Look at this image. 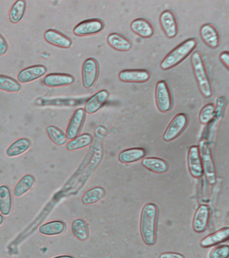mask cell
<instances>
[{
    "label": "cell",
    "instance_id": "obj_16",
    "mask_svg": "<svg viewBox=\"0 0 229 258\" xmlns=\"http://www.w3.org/2000/svg\"><path fill=\"white\" fill-rule=\"evenodd\" d=\"M118 78L123 82L143 83L149 80L150 74L145 70H125L120 72Z\"/></svg>",
    "mask_w": 229,
    "mask_h": 258
},
{
    "label": "cell",
    "instance_id": "obj_29",
    "mask_svg": "<svg viewBox=\"0 0 229 258\" xmlns=\"http://www.w3.org/2000/svg\"><path fill=\"white\" fill-rule=\"evenodd\" d=\"M92 137L88 133H84L71 140L67 145V149L69 151H76L78 149L85 148L89 146L92 142Z\"/></svg>",
    "mask_w": 229,
    "mask_h": 258
},
{
    "label": "cell",
    "instance_id": "obj_28",
    "mask_svg": "<svg viewBox=\"0 0 229 258\" xmlns=\"http://www.w3.org/2000/svg\"><path fill=\"white\" fill-rule=\"evenodd\" d=\"M27 3L24 0H18L12 6L9 13L10 21L13 24L21 22L25 15Z\"/></svg>",
    "mask_w": 229,
    "mask_h": 258
},
{
    "label": "cell",
    "instance_id": "obj_7",
    "mask_svg": "<svg viewBox=\"0 0 229 258\" xmlns=\"http://www.w3.org/2000/svg\"><path fill=\"white\" fill-rule=\"evenodd\" d=\"M188 116L184 113H180L173 119L164 135V139L167 142L172 141L180 136L188 124Z\"/></svg>",
    "mask_w": 229,
    "mask_h": 258
},
{
    "label": "cell",
    "instance_id": "obj_13",
    "mask_svg": "<svg viewBox=\"0 0 229 258\" xmlns=\"http://www.w3.org/2000/svg\"><path fill=\"white\" fill-rule=\"evenodd\" d=\"M75 82V78L72 75L53 73L45 76L43 83L46 86L50 88H59L69 86Z\"/></svg>",
    "mask_w": 229,
    "mask_h": 258
},
{
    "label": "cell",
    "instance_id": "obj_21",
    "mask_svg": "<svg viewBox=\"0 0 229 258\" xmlns=\"http://www.w3.org/2000/svg\"><path fill=\"white\" fill-rule=\"evenodd\" d=\"M31 146V141L27 138H21L12 143L8 147L6 153L10 157H15L27 152Z\"/></svg>",
    "mask_w": 229,
    "mask_h": 258
},
{
    "label": "cell",
    "instance_id": "obj_26",
    "mask_svg": "<svg viewBox=\"0 0 229 258\" xmlns=\"http://www.w3.org/2000/svg\"><path fill=\"white\" fill-rule=\"evenodd\" d=\"M65 228L66 225L63 221L57 220L42 225L39 228V232L44 235H58L63 233Z\"/></svg>",
    "mask_w": 229,
    "mask_h": 258
},
{
    "label": "cell",
    "instance_id": "obj_17",
    "mask_svg": "<svg viewBox=\"0 0 229 258\" xmlns=\"http://www.w3.org/2000/svg\"><path fill=\"white\" fill-rule=\"evenodd\" d=\"M44 37L46 41L58 47L68 48L72 45L71 40L69 37L56 30H47Z\"/></svg>",
    "mask_w": 229,
    "mask_h": 258
},
{
    "label": "cell",
    "instance_id": "obj_36",
    "mask_svg": "<svg viewBox=\"0 0 229 258\" xmlns=\"http://www.w3.org/2000/svg\"><path fill=\"white\" fill-rule=\"evenodd\" d=\"M9 50V45L4 36L0 34V56L5 55Z\"/></svg>",
    "mask_w": 229,
    "mask_h": 258
},
{
    "label": "cell",
    "instance_id": "obj_38",
    "mask_svg": "<svg viewBox=\"0 0 229 258\" xmlns=\"http://www.w3.org/2000/svg\"><path fill=\"white\" fill-rule=\"evenodd\" d=\"M160 258H185L184 255L182 254L178 253H164L161 254Z\"/></svg>",
    "mask_w": 229,
    "mask_h": 258
},
{
    "label": "cell",
    "instance_id": "obj_34",
    "mask_svg": "<svg viewBox=\"0 0 229 258\" xmlns=\"http://www.w3.org/2000/svg\"><path fill=\"white\" fill-rule=\"evenodd\" d=\"M215 108L212 104H208L201 110L199 115V120L202 124H206L210 122L214 114Z\"/></svg>",
    "mask_w": 229,
    "mask_h": 258
},
{
    "label": "cell",
    "instance_id": "obj_19",
    "mask_svg": "<svg viewBox=\"0 0 229 258\" xmlns=\"http://www.w3.org/2000/svg\"><path fill=\"white\" fill-rule=\"evenodd\" d=\"M228 236L229 228L228 227L222 228L219 231L210 234L204 238L200 242V245L204 248L212 247V246L227 241L228 239Z\"/></svg>",
    "mask_w": 229,
    "mask_h": 258
},
{
    "label": "cell",
    "instance_id": "obj_9",
    "mask_svg": "<svg viewBox=\"0 0 229 258\" xmlns=\"http://www.w3.org/2000/svg\"><path fill=\"white\" fill-rule=\"evenodd\" d=\"M47 72V68L43 64L28 67L19 73L18 80L23 84H27L42 78Z\"/></svg>",
    "mask_w": 229,
    "mask_h": 258
},
{
    "label": "cell",
    "instance_id": "obj_30",
    "mask_svg": "<svg viewBox=\"0 0 229 258\" xmlns=\"http://www.w3.org/2000/svg\"><path fill=\"white\" fill-rule=\"evenodd\" d=\"M71 231L80 241H86L89 236L87 224L82 219H76L72 222Z\"/></svg>",
    "mask_w": 229,
    "mask_h": 258
},
{
    "label": "cell",
    "instance_id": "obj_31",
    "mask_svg": "<svg viewBox=\"0 0 229 258\" xmlns=\"http://www.w3.org/2000/svg\"><path fill=\"white\" fill-rule=\"evenodd\" d=\"M105 194L103 187H94L86 191L83 197H82V203L84 205H93L98 203L100 200L103 198Z\"/></svg>",
    "mask_w": 229,
    "mask_h": 258
},
{
    "label": "cell",
    "instance_id": "obj_40",
    "mask_svg": "<svg viewBox=\"0 0 229 258\" xmlns=\"http://www.w3.org/2000/svg\"><path fill=\"white\" fill-rule=\"evenodd\" d=\"M4 221H5V218H4L3 215H1V214H0V226L3 225Z\"/></svg>",
    "mask_w": 229,
    "mask_h": 258
},
{
    "label": "cell",
    "instance_id": "obj_35",
    "mask_svg": "<svg viewBox=\"0 0 229 258\" xmlns=\"http://www.w3.org/2000/svg\"><path fill=\"white\" fill-rule=\"evenodd\" d=\"M228 245H220L215 247L210 253V258H228Z\"/></svg>",
    "mask_w": 229,
    "mask_h": 258
},
{
    "label": "cell",
    "instance_id": "obj_5",
    "mask_svg": "<svg viewBox=\"0 0 229 258\" xmlns=\"http://www.w3.org/2000/svg\"><path fill=\"white\" fill-rule=\"evenodd\" d=\"M156 98L157 106L161 112H168L171 110L172 106V96L166 81H160L157 84Z\"/></svg>",
    "mask_w": 229,
    "mask_h": 258
},
{
    "label": "cell",
    "instance_id": "obj_3",
    "mask_svg": "<svg viewBox=\"0 0 229 258\" xmlns=\"http://www.w3.org/2000/svg\"><path fill=\"white\" fill-rule=\"evenodd\" d=\"M192 64L195 78L199 89L205 98H210L212 94V86L207 74L206 67L202 56L199 52H195L192 55Z\"/></svg>",
    "mask_w": 229,
    "mask_h": 258
},
{
    "label": "cell",
    "instance_id": "obj_18",
    "mask_svg": "<svg viewBox=\"0 0 229 258\" xmlns=\"http://www.w3.org/2000/svg\"><path fill=\"white\" fill-rule=\"evenodd\" d=\"M200 36L207 45L216 48L219 45L220 38L214 26L210 24H205L200 28Z\"/></svg>",
    "mask_w": 229,
    "mask_h": 258
},
{
    "label": "cell",
    "instance_id": "obj_15",
    "mask_svg": "<svg viewBox=\"0 0 229 258\" xmlns=\"http://www.w3.org/2000/svg\"><path fill=\"white\" fill-rule=\"evenodd\" d=\"M210 209L207 205H202L199 207L195 213L193 220V229L196 233H203L208 227Z\"/></svg>",
    "mask_w": 229,
    "mask_h": 258
},
{
    "label": "cell",
    "instance_id": "obj_27",
    "mask_svg": "<svg viewBox=\"0 0 229 258\" xmlns=\"http://www.w3.org/2000/svg\"><path fill=\"white\" fill-rule=\"evenodd\" d=\"M35 181V177L33 175H24L15 185V189H14V195L16 197H21L22 196L25 195L33 187Z\"/></svg>",
    "mask_w": 229,
    "mask_h": 258
},
{
    "label": "cell",
    "instance_id": "obj_1",
    "mask_svg": "<svg viewBox=\"0 0 229 258\" xmlns=\"http://www.w3.org/2000/svg\"><path fill=\"white\" fill-rule=\"evenodd\" d=\"M158 217V207L155 204H146L140 217V233L146 245H154L156 243Z\"/></svg>",
    "mask_w": 229,
    "mask_h": 258
},
{
    "label": "cell",
    "instance_id": "obj_32",
    "mask_svg": "<svg viewBox=\"0 0 229 258\" xmlns=\"http://www.w3.org/2000/svg\"><path fill=\"white\" fill-rule=\"evenodd\" d=\"M21 85L11 77L0 75V90L11 93H17L21 90Z\"/></svg>",
    "mask_w": 229,
    "mask_h": 258
},
{
    "label": "cell",
    "instance_id": "obj_14",
    "mask_svg": "<svg viewBox=\"0 0 229 258\" xmlns=\"http://www.w3.org/2000/svg\"><path fill=\"white\" fill-rule=\"evenodd\" d=\"M108 98L109 92L107 90L99 91L86 101L84 110L90 114L97 112L106 104Z\"/></svg>",
    "mask_w": 229,
    "mask_h": 258
},
{
    "label": "cell",
    "instance_id": "obj_20",
    "mask_svg": "<svg viewBox=\"0 0 229 258\" xmlns=\"http://www.w3.org/2000/svg\"><path fill=\"white\" fill-rule=\"evenodd\" d=\"M130 28L134 33L142 38L151 37L154 34V29L147 20L138 18L133 20L130 24Z\"/></svg>",
    "mask_w": 229,
    "mask_h": 258
},
{
    "label": "cell",
    "instance_id": "obj_23",
    "mask_svg": "<svg viewBox=\"0 0 229 258\" xmlns=\"http://www.w3.org/2000/svg\"><path fill=\"white\" fill-rule=\"evenodd\" d=\"M146 151L142 148H131L121 151L118 160L123 163H131L139 161L145 156Z\"/></svg>",
    "mask_w": 229,
    "mask_h": 258
},
{
    "label": "cell",
    "instance_id": "obj_33",
    "mask_svg": "<svg viewBox=\"0 0 229 258\" xmlns=\"http://www.w3.org/2000/svg\"><path fill=\"white\" fill-rule=\"evenodd\" d=\"M47 134L52 142L58 145L63 146L67 142V137L61 129L55 126H49L47 128Z\"/></svg>",
    "mask_w": 229,
    "mask_h": 258
},
{
    "label": "cell",
    "instance_id": "obj_11",
    "mask_svg": "<svg viewBox=\"0 0 229 258\" xmlns=\"http://www.w3.org/2000/svg\"><path fill=\"white\" fill-rule=\"evenodd\" d=\"M86 112L83 108H79L74 112L66 131V137L69 140H73L79 135L82 125L85 120Z\"/></svg>",
    "mask_w": 229,
    "mask_h": 258
},
{
    "label": "cell",
    "instance_id": "obj_25",
    "mask_svg": "<svg viewBox=\"0 0 229 258\" xmlns=\"http://www.w3.org/2000/svg\"><path fill=\"white\" fill-rule=\"evenodd\" d=\"M142 165L152 172L163 173L168 170V164L164 159L157 157H146L142 161Z\"/></svg>",
    "mask_w": 229,
    "mask_h": 258
},
{
    "label": "cell",
    "instance_id": "obj_24",
    "mask_svg": "<svg viewBox=\"0 0 229 258\" xmlns=\"http://www.w3.org/2000/svg\"><path fill=\"white\" fill-rule=\"evenodd\" d=\"M107 41L111 47L119 51H128L132 48V43L124 36L118 33H112L108 36Z\"/></svg>",
    "mask_w": 229,
    "mask_h": 258
},
{
    "label": "cell",
    "instance_id": "obj_6",
    "mask_svg": "<svg viewBox=\"0 0 229 258\" xmlns=\"http://www.w3.org/2000/svg\"><path fill=\"white\" fill-rule=\"evenodd\" d=\"M98 64L94 58H88L84 61L82 66V84L86 89L91 88L95 84L98 76Z\"/></svg>",
    "mask_w": 229,
    "mask_h": 258
},
{
    "label": "cell",
    "instance_id": "obj_22",
    "mask_svg": "<svg viewBox=\"0 0 229 258\" xmlns=\"http://www.w3.org/2000/svg\"><path fill=\"white\" fill-rule=\"evenodd\" d=\"M13 208V197L11 189L6 185H0V212L2 215L8 216Z\"/></svg>",
    "mask_w": 229,
    "mask_h": 258
},
{
    "label": "cell",
    "instance_id": "obj_4",
    "mask_svg": "<svg viewBox=\"0 0 229 258\" xmlns=\"http://www.w3.org/2000/svg\"><path fill=\"white\" fill-rule=\"evenodd\" d=\"M200 154L201 161L204 171L208 182L214 184L216 181V169H215L214 161L210 147L206 143H202L200 145Z\"/></svg>",
    "mask_w": 229,
    "mask_h": 258
},
{
    "label": "cell",
    "instance_id": "obj_12",
    "mask_svg": "<svg viewBox=\"0 0 229 258\" xmlns=\"http://www.w3.org/2000/svg\"><path fill=\"white\" fill-rule=\"evenodd\" d=\"M160 20L166 36L170 38H174L178 34V24L174 13L170 10H165L161 14Z\"/></svg>",
    "mask_w": 229,
    "mask_h": 258
},
{
    "label": "cell",
    "instance_id": "obj_2",
    "mask_svg": "<svg viewBox=\"0 0 229 258\" xmlns=\"http://www.w3.org/2000/svg\"><path fill=\"white\" fill-rule=\"evenodd\" d=\"M196 45L197 40L194 38L184 40L182 43L176 46L164 58L161 62V68L163 70H168L178 66L185 58L188 57Z\"/></svg>",
    "mask_w": 229,
    "mask_h": 258
},
{
    "label": "cell",
    "instance_id": "obj_39",
    "mask_svg": "<svg viewBox=\"0 0 229 258\" xmlns=\"http://www.w3.org/2000/svg\"><path fill=\"white\" fill-rule=\"evenodd\" d=\"M53 258H74L73 256L68 255H63L57 256V257H54Z\"/></svg>",
    "mask_w": 229,
    "mask_h": 258
},
{
    "label": "cell",
    "instance_id": "obj_37",
    "mask_svg": "<svg viewBox=\"0 0 229 258\" xmlns=\"http://www.w3.org/2000/svg\"><path fill=\"white\" fill-rule=\"evenodd\" d=\"M221 62L226 66L227 69L229 68V53L228 51L222 52L220 54Z\"/></svg>",
    "mask_w": 229,
    "mask_h": 258
},
{
    "label": "cell",
    "instance_id": "obj_10",
    "mask_svg": "<svg viewBox=\"0 0 229 258\" xmlns=\"http://www.w3.org/2000/svg\"><path fill=\"white\" fill-rule=\"evenodd\" d=\"M188 163L189 171L193 177L199 178L202 176L204 171L199 147L192 146L189 149Z\"/></svg>",
    "mask_w": 229,
    "mask_h": 258
},
{
    "label": "cell",
    "instance_id": "obj_8",
    "mask_svg": "<svg viewBox=\"0 0 229 258\" xmlns=\"http://www.w3.org/2000/svg\"><path fill=\"white\" fill-rule=\"evenodd\" d=\"M104 28V23L98 19L84 20L74 28L73 33L78 36H86L99 33Z\"/></svg>",
    "mask_w": 229,
    "mask_h": 258
}]
</instances>
